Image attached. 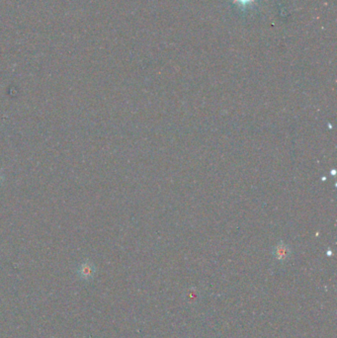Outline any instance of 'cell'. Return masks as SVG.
<instances>
[{
  "label": "cell",
  "instance_id": "2",
  "mask_svg": "<svg viewBox=\"0 0 337 338\" xmlns=\"http://www.w3.org/2000/svg\"><path fill=\"white\" fill-rule=\"evenodd\" d=\"M253 1L254 0H234V2H237L240 6H243V7H245L251 4Z\"/></svg>",
  "mask_w": 337,
  "mask_h": 338
},
{
  "label": "cell",
  "instance_id": "1",
  "mask_svg": "<svg viewBox=\"0 0 337 338\" xmlns=\"http://www.w3.org/2000/svg\"><path fill=\"white\" fill-rule=\"evenodd\" d=\"M94 273V270H93V267L89 264H83L79 270V275L80 277L84 278V279H89L92 277Z\"/></svg>",
  "mask_w": 337,
  "mask_h": 338
}]
</instances>
